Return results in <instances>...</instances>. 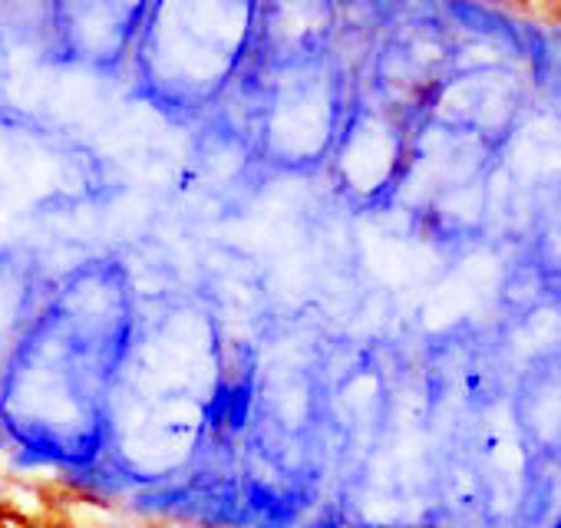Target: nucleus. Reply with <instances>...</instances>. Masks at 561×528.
<instances>
[{
  "instance_id": "obj_1",
  "label": "nucleus",
  "mask_w": 561,
  "mask_h": 528,
  "mask_svg": "<svg viewBox=\"0 0 561 528\" xmlns=\"http://www.w3.org/2000/svg\"><path fill=\"white\" fill-rule=\"evenodd\" d=\"M305 528H344V515H341V512H321V515L311 518Z\"/></svg>"
},
{
  "instance_id": "obj_2",
  "label": "nucleus",
  "mask_w": 561,
  "mask_h": 528,
  "mask_svg": "<svg viewBox=\"0 0 561 528\" xmlns=\"http://www.w3.org/2000/svg\"><path fill=\"white\" fill-rule=\"evenodd\" d=\"M0 439H4V420H0Z\"/></svg>"
}]
</instances>
